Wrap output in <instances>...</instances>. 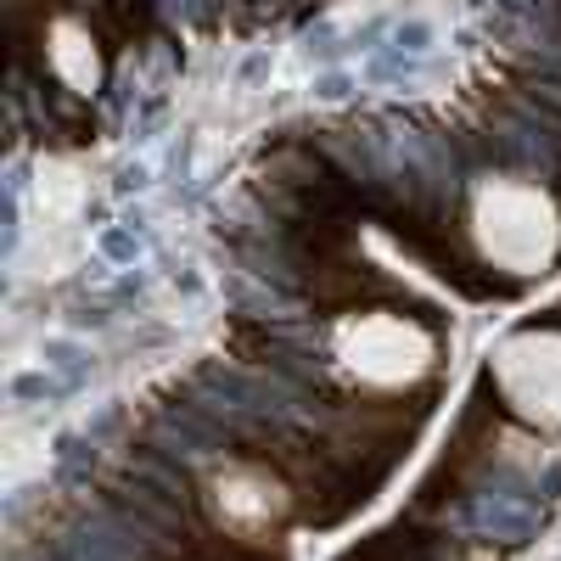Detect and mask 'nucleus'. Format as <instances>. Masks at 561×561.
<instances>
[{
	"label": "nucleus",
	"instance_id": "obj_1",
	"mask_svg": "<svg viewBox=\"0 0 561 561\" xmlns=\"http://www.w3.org/2000/svg\"><path fill=\"white\" fill-rule=\"evenodd\" d=\"M472 237L478 253L505 275H539L561 248V219L545 192L523 180H489L472 197Z\"/></svg>",
	"mask_w": 561,
	"mask_h": 561
},
{
	"label": "nucleus",
	"instance_id": "obj_2",
	"mask_svg": "<svg viewBox=\"0 0 561 561\" xmlns=\"http://www.w3.org/2000/svg\"><path fill=\"white\" fill-rule=\"evenodd\" d=\"M337 359L365 388H404L433 365V337L404 314H354L337 332Z\"/></svg>",
	"mask_w": 561,
	"mask_h": 561
},
{
	"label": "nucleus",
	"instance_id": "obj_3",
	"mask_svg": "<svg viewBox=\"0 0 561 561\" xmlns=\"http://www.w3.org/2000/svg\"><path fill=\"white\" fill-rule=\"evenodd\" d=\"M494 382L523 421L561 433V332H517L494 354Z\"/></svg>",
	"mask_w": 561,
	"mask_h": 561
}]
</instances>
